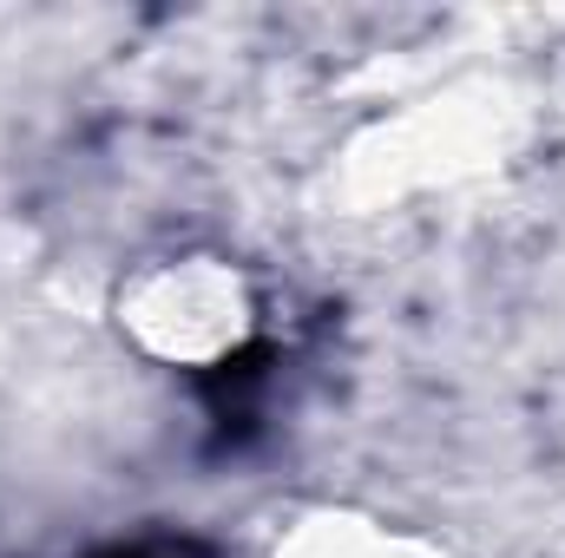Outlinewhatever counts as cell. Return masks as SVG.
I'll return each mask as SVG.
<instances>
[{
    "instance_id": "obj_1",
    "label": "cell",
    "mask_w": 565,
    "mask_h": 558,
    "mask_svg": "<svg viewBox=\"0 0 565 558\" xmlns=\"http://www.w3.org/2000/svg\"><path fill=\"white\" fill-rule=\"evenodd\" d=\"M250 322H257L250 282L224 257H164L119 296V329L132 335V348L178 368H211L237 355Z\"/></svg>"
},
{
    "instance_id": "obj_2",
    "label": "cell",
    "mask_w": 565,
    "mask_h": 558,
    "mask_svg": "<svg viewBox=\"0 0 565 558\" xmlns=\"http://www.w3.org/2000/svg\"><path fill=\"white\" fill-rule=\"evenodd\" d=\"M282 558H434V552H422L415 539L375 533V526H335V519H329V526L302 533Z\"/></svg>"
}]
</instances>
